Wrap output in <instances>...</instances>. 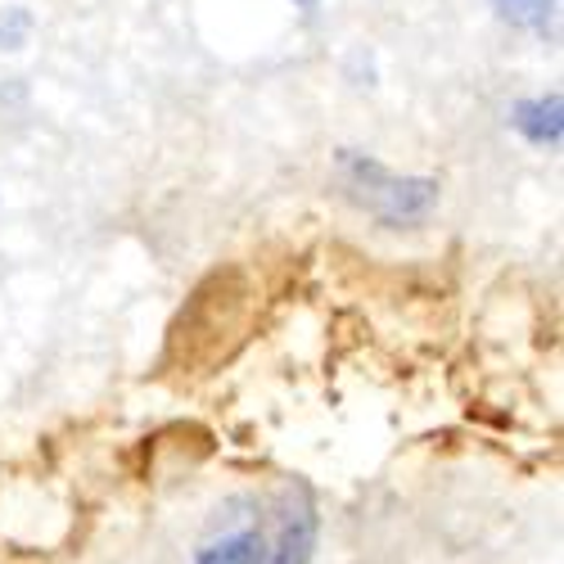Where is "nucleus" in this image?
I'll use <instances>...</instances> for the list:
<instances>
[{
  "label": "nucleus",
  "instance_id": "f257e3e1",
  "mask_svg": "<svg viewBox=\"0 0 564 564\" xmlns=\"http://www.w3.org/2000/svg\"><path fill=\"white\" fill-rule=\"evenodd\" d=\"M339 176L384 226H415L438 204L434 176H393L384 163H375L370 154L357 150H339Z\"/></svg>",
  "mask_w": 564,
  "mask_h": 564
},
{
  "label": "nucleus",
  "instance_id": "f03ea898",
  "mask_svg": "<svg viewBox=\"0 0 564 564\" xmlns=\"http://www.w3.org/2000/svg\"><path fill=\"white\" fill-rule=\"evenodd\" d=\"M294 497L299 501L285 510V520H280L275 546H267V564H312V551L321 538V514H316V501L307 488H299Z\"/></svg>",
  "mask_w": 564,
  "mask_h": 564
},
{
  "label": "nucleus",
  "instance_id": "7ed1b4c3",
  "mask_svg": "<svg viewBox=\"0 0 564 564\" xmlns=\"http://www.w3.org/2000/svg\"><path fill=\"white\" fill-rule=\"evenodd\" d=\"M510 127L520 131L533 150H560L564 145V96H533V100H514L510 105Z\"/></svg>",
  "mask_w": 564,
  "mask_h": 564
},
{
  "label": "nucleus",
  "instance_id": "20e7f679",
  "mask_svg": "<svg viewBox=\"0 0 564 564\" xmlns=\"http://www.w3.org/2000/svg\"><path fill=\"white\" fill-rule=\"evenodd\" d=\"M195 564H267V538L258 529L213 538L195 551Z\"/></svg>",
  "mask_w": 564,
  "mask_h": 564
},
{
  "label": "nucleus",
  "instance_id": "39448f33",
  "mask_svg": "<svg viewBox=\"0 0 564 564\" xmlns=\"http://www.w3.org/2000/svg\"><path fill=\"white\" fill-rule=\"evenodd\" d=\"M492 10L501 23L538 32V36H546L555 23V0H492Z\"/></svg>",
  "mask_w": 564,
  "mask_h": 564
},
{
  "label": "nucleus",
  "instance_id": "423d86ee",
  "mask_svg": "<svg viewBox=\"0 0 564 564\" xmlns=\"http://www.w3.org/2000/svg\"><path fill=\"white\" fill-rule=\"evenodd\" d=\"M28 36H32V14L23 6H10L0 14V51H23Z\"/></svg>",
  "mask_w": 564,
  "mask_h": 564
},
{
  "label": "nucleus",
  "instance_id": "0eeeda50",
  "mask_svg": "<svg viewBox=\"0 0 564 564\" xmlns=\"http://www.w3.org/2000/svg\"><path fill=\"white\" fill-rule=\"evenodd\" d=\"M294 6H299L303 14H316V10H321V0H294Z\"/></svg>",
  "mask_w": 564,
  "mask_h": 564
}]
</instances>
